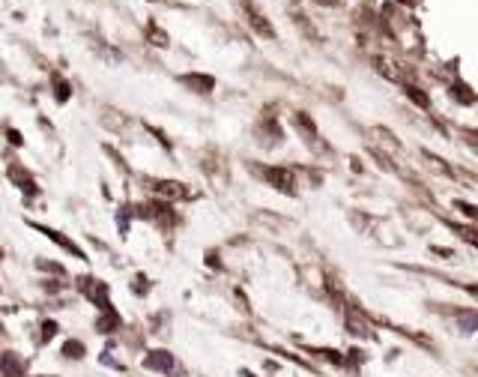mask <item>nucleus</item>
<instances>
[{
  "instance_id": "1",
  "label": "nucleus",
  "mask_w": 478,
  "mask_h": 377,
  "mask_svg": "<svg viewBox=\"0 0 478 377\" xmlns=\"http://www.w3.org/2000/svg\"><path fill=\"white\" fill-rule=\"evenodd\" d=\"M263 177H266L269 186L278 188V192H293V174L287 168H266Z\"/></svg>"
},
{
  "instance_id": "2",
  "label": "nucleus",
  "mask_w": 478,
  "mask_h": 377,
  "mask_svg": "<svg viewBox=\"0 0 478 377\" xmlns=\"http://www.w3.org/2000/svg\"><path fill=\"white\" fill-rule=\"evenodd\" d=\"M243 6H245V12H248V21H251V28H255L260 36H269V40H275V30H272V24H269L266 18H263L260 12L248 4V0H243Z\"/></svg>"
},
{
  "instance_id": "3",
  "label": "nucleus",
  "mask_w": 478,
  "mask_h": 377,
  "mask_svg": "<svg viewBox=\"0 0 478 377\" xmlns=\"http://www.w3.org/2000/svg\"><path fill=\"white\" fill-rule=\"evenodd\" d=\"M374 66H376V72L386 75V78H392V81L404 78V72H400V63L392 60V57H374Z\"/></svg>"
},
{
  "instance_id": "4",
  "label": "nucleus",
  "mask_w": 478,
  "mask_h": 377,
  "mask_svg": "<svg viewBox=\"0 0 478 377\" xmlns=\"http://www.w3.org/2000/svg\"><path fill=\"white\" fill-rule=\"evenodd\" d=\"M144 369H156V371H171L173 369V359H171V354H165V350H153L147 359H144Z\"/></svg>"
},
{
  "instance_id": "5",
  "label": "nucleus",
  "mask_w": 478,
  "mask_h": 377,
  "mask_svg": "<svg viewBox=\"0 0 478 377\" xmlns=\"http://www.w3.org/2000/svg\"><path fill=\"white\" fill-rule=\"evenodd\" d=\"M183 84L188 87H195L197 93H209L212 87H216V81L209 78V75H183Z\"/></svg>"
},
{
  "instance_id": "6",
  "label": "nucleus",
  "mask_w": 478,
  "mask_h": 377,
  "mask_svg": "<svg viewBox=\"0 0 478 377\" xmlns=\"http://www.w3.org/2000/svg\"><path fill=\"white\" fill-rule=\"evenodd\" d=\"M36 228H39V231H42L45 237H51V240H54V243H60V246H63V249H66V251H72V255H75V258H84V251H81L78 246H75L72 240H63V237H60L57 231H48V228H42V225H36Z\"/></svg>"
},
{
  "instance_id": "7",
  "label": "nucleus",
  "mask_w": 478,
  "mask_h": 377,
  "mask_svg": "<svg viewBox=\"0 0 478 377\" xmlns=\"http://www.w3.org/2000/svg\"><path fill=\"white\" fill-rule=\"evenodd\" d=\"M105 311V318H99L96 321V330H102V333H114V326H120V314L114 309H102Z\"/></svg>"
},
{
  "instance_id": "8",
  "label": "nucleus",
  "mask_w": 478,
  "mask_h": 377,
  "mask_svg": "<svg viewBox=\"0 0 478 377\" xmlns=\"http://www.w3.org/2000/svg\"><path fill=\"white\" fill-rule=\"evenodd\" d=\"M180 183H159L156 192L165 195V198H185V188H177Z\"/></svg>"
},
{
  "instance_id": "9",
  "label": "nucleus",
  "mask_w": 478,
  "mask_h": 377,
  "mask_svg": "<svg viewBox=\"0 0 478 377\" xmlns=\"http://www.w3.org/2000/svg\"><path fill=\"white\" fill-rule=\"evenodd\" d=\"M404 90H407V96L412 99V102H416V105H422V108H427V105H431V102H427V96L419 90V87L416 84H404Z\"/></svg>"
},
{
  "instance_id": "10",
  "label": "nucleus",
  "mask_w": 478,
  "mask_h": 377,
  "mask_svg": "<svg viewBox=\"0 0 478 377\" xmlns=\"http://www.w3.org/2000/svg\"><path fill=\"white\" fill-rule=\"evenodd\" d=\"M63 354H66V357H75V359H81V357H84V345H81V342H66V347H63Z\"/></svg>"
},
{
  "instance_id": "11",
  "label": "nucleus",
  "mask_w": 478,
  "mask_h": 377,
  "mask_svg": "<svg viewBox=\"0 0 478 377\" xmlns=\"http://www.w3.org/2000/svg\"><path fill=\"white\" fill-rule=\"evenodd\" d=\"M54 333H57V323H54V321H48V323L42 326V338H54Z\"/></svg>"
},
{
  "instance_id": "12",
  "label": "nucleus",
  "mask_w": 478,
  "mask_h": 377,
  "mask_svg": "<svg viewBox=\"0 0 478 377\" xmlns=\"http://www.w3.org/2000/svg\"><path fill=\"white\" fill-rule=\"evenodd\" d=\"M66 96H69V87L63 84V81H57V99H60V102H66Z\"/></svg>"
},
{
  "instance_id": "13",
  "label": "nucleus",
  "mask_w": 478,
  "mask_h": 377,
  "mask_svg": "<svg viewBox=\"0 0 478 377\" xmlns=\"http://www.w3.org/2000/svg\"><path fill=\"white\" fill-rule=\"evenodd\" d=\"M458 207H460V210H463V213H467V216H470V219H475V210H472V207H470V204H458Z\"/></svg>"
}]
</instances>
